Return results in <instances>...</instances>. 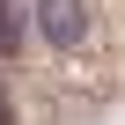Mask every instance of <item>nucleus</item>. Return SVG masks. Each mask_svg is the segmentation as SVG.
Wrapping results in <instances>:
<instances>
[{
    "instance_id": "obj_1",
    "label": "nucleus",
    "mask_w": 125,
    "mask_h": 125,
    "mask_svg": "<svg viewBox=\"0 0 125 125\" xmlns=\"http://www.w3.org/2000/svg\"><path fill=\"white\" fill-rule=\"evenodd\" d=\"M88 30V0H44V37L52 44H81Z\"/></svg>"
},
{
    "instance_id": "obj_2",
    "label": "nucleus",
    "mask_w": 125,
    "mask_h": 125,
    "mask_svg": "<svg viewBox=\"0 0 125 125\" xmlns=\"http://www.w3.org/2000/svg\"><path fill=\"white\" fill-rule=\"evenodd\" d=\"M15 44V15H8V0H0V52Z\"/></svg>"
}]
</instances>
